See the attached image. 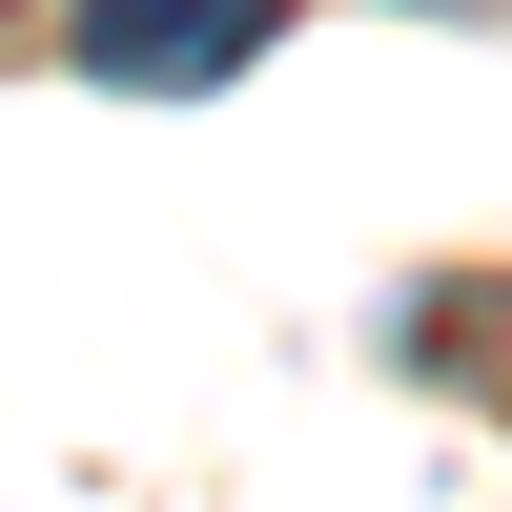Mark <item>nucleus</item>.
I'll list each match as a JSON object with an SVG mask.
<instances>
[{"label":"nucleus","mask_w":512,"mask_h":512,"mask_svg":"<svg viewBox=\"0 0 512 512\" xmlns=\"http://www.w3.org/2000/svg\"><path fill=\"white\" fill-rule=\"evenodd\" d=\"M287 41V0H82L62 62L103 82V103H205V82H246Z\"/></svg>","instance_id":"1"}]
</instances>
